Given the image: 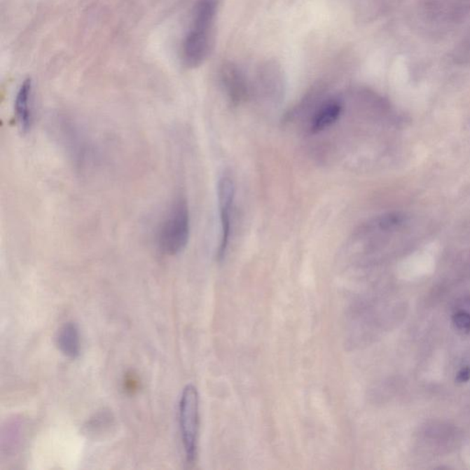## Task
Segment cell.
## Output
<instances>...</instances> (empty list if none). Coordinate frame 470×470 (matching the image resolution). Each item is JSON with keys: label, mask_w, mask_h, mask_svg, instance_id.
Instances as JSON below:
<instances>
[{"label": "cell", "mask_w": 470, "mask_h": 470, "mask_svg": "<svg viewBox=\"0 0 470 470\" xmlns=\"http://www.w3.org/2000/svg\"><path fill=\"white\" fill-rule=\"evenodd\" d=\"M221 0H197L181 46V60L188 68L202 66L214 46V26Z\"/></svg>", "instance_id": "1"}, {"label": "cell", "mask_w": 470, "mask_h": 470, "mask_svg": "<svg viewBox=\"0 0 470 470\" xmlns=\"http://www.w3.org/2000/svg\"><path fill=\"white\" fill-rule=\"evenodd\" d=\"M191 236L188 200L177 196L163 216L156 232V244L164 255L176 256L187 247Z\"/></svg>", "instance_id": "2"}, {"label": "cell", "mask_w": 470, "mask_h": 470, "mask_svg": "<svg viewBox=\"0 0 470 470\" xmlns=\"http://www.w3.org/2000/svg\"><path fill=\"white\" fill-rule=\"evenodd\" d=\"M179 422L183 446L189 463L196 460L200 427V399L196 387L183 389L179 401Z\"/></svg>", "instance_id": "3"}, {"label": "cell", "mask_w": 470, "mask_h": 470, "mask_svg": "<svg viewBox=\"0 0 470 470\" xmlns=\"http://www.w3.org/2000/svg\"><path fill=\"white\" fill-rule=\"evenodd\" d=\"M235 186L232 177L223 175L218 183V202L221 219V242L217 257L219 260L226 256L230 235V211L235 200Z\"/></svg>", "instance_id": "4"}, {"label": "cell", "mask_w": 470, "mask_h": 470, "mask_svg": "<svg viewBox=\"0 0 470 470\" xmlns=\"http://www.w3.org/2000/svg\"><path fill=\"white\" fill-rule=\"evenodd\" d=\"M14 114L22 134L31 131L34 124V88L28 78L20 85L14 102Z\"/></svg>", "instance_id": "5"}, {"label": "cell", "mask_w": 470, "mask_h": 470, "mask_svg": "<svg viewBox=\"0 0 470 470\" xmlns=\"http://www.w3.org/2000/svg\"><path fill=\"white\" fill-rule=\"evenodd\" d=\"M221 82L230 102L235 105L244 102L248 95L247 84L237 67L233 64H226L221 70Z\"/></svg>", "instance_id": "6"}, {"label": "cell", "mask_w": 470, "mask_h": 470, "mask_svg": "<svg viewBox=\"0 0 470 470\" xmlns=\"http://www.w3.org/2000/svg\"><path fill=\"white\" fill-rule=\"evenodd\" d=\"M343 107L338 100L331 99L323 103L313 115L310 121V132L312 134H318L329 128L341 115Z\"/></svg>", "instance_id": "7"}, {"label": "cell", "mask_w": 470, "mask_h": 470, "mask_svg": "<svg viewBox=\"0 0 470 470\" xmlns=\"http://www.w3.org/2000/svg\"><path fill=\"white\" fill-rule=\"evenodd\" d=\"M56 345L64 356L75 359L81 354V335L78 325L67 323L58 330Z\"/></svg>", "instance_id": "8"}, {"label": "cell", "mask_w": 470, "mask_h": 470, "mask_svg": "<svg viewBox=\"0 0 470 470\" xmlns=\"http://www.w3.org/2000/svg\"><path fill=\"white\" fill-rule=\"evenodd\" d=\"M59 126H60L59 131L61 132V137L63 138L64 144L69 149L71 155L76 161H84L87 149H85L84 141L81 139L82 135L79 134L75 124H73L71 120L62 119L59 121Z\"/></svg>", "instance_id": "9"}, {"label": "cell", "mask_w": 470, "mask_h": 470, "mask_svg": "<svg viewBox=\"0 0 470 470\" xmlns=\"http://www.w3.org/2000/svg\"><path fill=\"white\" fill-rule=\"evenodd\" d=\"M454 323L458 329L469 332L470 331V315L468 312H457L454 317Z\"/></svg>", "instance_id": "10"}, {"label": "cell", "mask_w": 470, "mask_h": 470, "mask_svg": "<svg viewBox=\"0 0 470 470\" xmlns=\"http://www.w3.org/2000/svg\"><path fill=\"white\" fill-rule=\"evenodd\" d=\"M460 58L463 60H470V40L463 44L462 48L459 51Z\"/></svg>", "instance_id": "11"}, {"label": "cell", "mask_w": 470, "mask_h": 470, "mask_svg": "<svg viewBox=\"0 0 470 470\" xmlns=\"http://www.w3.org/2000/svg\"><path fill=\"white\" fill-rule=\"evenodd\" d=\"M470 378V369L469 368H465L462 369L458 373L457 375V380L459 381V382H466V381H468Z\"/></svg>", "instance_id": "12"}]
</instances>
